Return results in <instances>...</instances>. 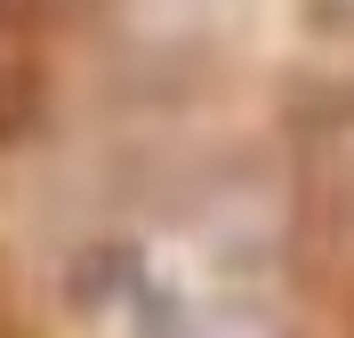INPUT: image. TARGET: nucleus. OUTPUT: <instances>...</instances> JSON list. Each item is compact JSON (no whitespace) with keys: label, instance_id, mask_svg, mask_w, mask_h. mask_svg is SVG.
<instances>
[{"label":"nucleus","instance_id":"obj_1","mask_svg":"<svg viewBox=\"0 0 354 338\" xmlns=\"http://www.w3.org/2000/svg\"><path fill=\"white\" fill-rule=\"evenodd\" d=\"M88 306L105 314L113 338H274L242 298L201 290L145 250H105L88 266Z\"/></svg>","mask_w":354,"mask_h":338}]
</instances>
